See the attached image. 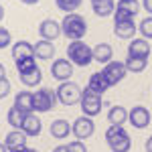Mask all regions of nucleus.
I'll list each match as a JSON object with an SVG mask.
<instances>
[{"mask_svg":"<svg viewBox=\"0 0 152 152\" xmlns=\"http://www.w3.org/2000/svg\"><path fill=\"white\" fill-rule=\"evenodd\" d=\"M6 150H8V148H6V146H4V144L0 142V152H6Z\"/></svg>","mask_w":152,"mask_h":152,"instance_id":"41","label":"nucleus"},{"mask_svg":"<svg viewBox=\"0 0 152 152\" xmlns=\"http://www.w3.org/2000/svg\"><path fill=\"white\" fill-rule=\"evenodd\" d=\"M39 35L43 37L45 41L53 43V39H59V35H61V23L53 20V18H45L43 23L39 24Z\"/></svg>","mask_w":152,"mask_h":152,"instance_id":"12","label":"nucleus"},{"mask_svg":"<svg viewBox=\"0 0 152 152\" xmlns=\"http://www.w3.org/2000/svg\"><path fill=\"white\" fill-rule=\"evenodd\" d=\"M124 65H126V69L132 71V73H142V71L146 69V65H148V59H144V57H132V55H128L126 61H124Z\"/></svg>","mask_w":152,"mask_h":152,"instance_id":"26","label":"nucleus"},{"mask_svg":"<svg viewBox=\"0 0 152 152\" xmlns=\"http://www.w3.org/2000/svg\"><path fill=\"white\" fill-rule=\"evenodd\" d=\"M18 77H20L23 85H26V87H37L39 83L43 81V73H41L39 67L33 71H26V73H18Z\"/></svg>","mask_w":152,"mask_h":152,"instance_id":"25","label":"nucleus"},{"mask_svg":"<svg viewBox=\"0 0 152 152\" xmlns=\"http://www.w3.org/2000/svg\"><path fill=\"white\" fill-rule=\"evenodd\" d=\"M33 99H35V94H33V91H28V89L18 91V94L14 95V107H18L24 114H33V112H35Z\"/></svg>","mask_w":152,"mask_h":152,"instance_id":"13","label":"nucleus"},{"mask_svg":"<svg viewBox=\"0 0 152 152\" xmlns=\"http://www.w3.org/2000/svg\"><path fill=\"white\" fill-rule=\"evenodd\" d=\"M81 91L83 89L75 81H63L57 87V99L63 105H75L81 99Z\"/></svg>","mask_w":152,"mask_h":152,"instance_id":"4","label":"nucleus"},{"mask_svg":"<svg viewBox=\"0 0 152 152\" xmlns=\"http://www.w3.org/2000/svg\"><path fill=\"white\" fill-rule=\"evenodd\" d=\"M51 136L53 138H59V140H63V138H67L71 132V124L67 120H53L51 122Z\"/></svg>","mask_w":152,"mask_h":152,"instance_id":"23","label":"nucleus"},{"mask_svg":"<svg viewBox=\"0 0 152 152\" xmlns=\"http://www.w3.org/2000/svg\"><path fill=\"white\" fill-rule=\"evenodd\" d=\"M91 49H94V61L102 63V65H107L110 61H114V49L110 43H99Z\"/></svg>","mask_w":152,"mask_h":152,"instance_id":"16","label":"nucleus"},{"mask_svg":"<svg viewBox=\"0 0 152 152\" xmlns=\"http://www.w3.org/2000/svg\"><path fill=\"white\" fill-rule=\"evenodd\" d=\"M87 87L91 89V91H95L97 95H104L112 85L107 83V79L104 77V73L99 71V73H91V77H89V83H87Z\"/></svg>","mask_w":152,"mask_h":152,"instance_id":"18","label":"nucleus"},{"mask_svg":"<svg viewBox=\"0 0 152 152\" xmlns=\"http://www.w3.org/2000/svg\"><path fill=\"white\" fill-rule=\"evenodd\" d=\"M65 152H87V148H85V144L81 140H75V142L65 144Z\"/></svg>","mask_w":152,"mask_h":152,"instance_id":"31","label":"nucleus"},{"mask_svg":"<svg viewBox=\"0 0 152 152\" xmlns=\"http://www.w3.org/2000/svg\"><path fill=\"white\" fill-rule=\"evenodd\" d=\"M20 2H23V4H37L39 0H20Z\"/></svg>","mask_w":152,"mask_h":152,"instance_id":"37","label":"nucleus"},{"mask_svg":"<svg viewBox=\"0 0 152 152\" xmlns=\"http://www.w3.org/2000/svg\"><path fill=\"white\" fill-rule=\"evenodd\" d=\"M6 77V69H4V65L0 63V79H4Z\"/></svg>","mask_w":152,"mask_h":152,"instance_id":"36","label":"nucleus"},{"mask_svg":"<svg viewBox=\"0 0 152 152\" xmlns=\"http://www.w3.org/2000/svg\"><path fill=\"white\" fill-rule=\"evenodd\" d=\"M114 35L118 39H134V35H136V24H134V20L114 23Z\"/></svg>","mask_w":152,"mask_h":152,"instance_id":"22","label":"nucleus"},{"mask_svg":"<svg viewBox=\"0 0 152 152\" xmlns=\"http://www.w3.org/2000/svg\"><path fill=\"white\" fill-rule=\"evenodd\" d=\"M128 55L148 59V55H150V43L146 39H132L128 45Z\"/></svg>","mask_w":152,"mask_h":152,"instance_id":"15","label":"nucleus"},{"mask_svg":"<svg viewBox=\"0 0 152 152\" xmlns=\"http://www.w3.org/2000/svg\"><path fill=\"white\" fill-rule=\"evenodd\" d=\"M102 95H97L95 91H91L89 87H85L81 91V99H79V105L83 110V116L87 118H94L102 112Z\"/></svg>","mask_w":152,"mask_h":152,"instance_id":"5","label":"nucleus"},{"mask_svg":"<svg viewBox=\"0 0 152 152\" xmlns=\"http://www.w3.org/2000/svg\"><path fill=\"white\" fill-rule=\"evenodd\" d=\"M8 94H10V81L4 77V79H0V99H4Z\"/></svg>","mask_w":152,"mask_h":152,"instance_id":"33","label":"nucleus"},{"mask_svg":"<svg viewBox=\"0 0 152 152\" xmlns=\"http://www.w3.org/2000/svg\"><path fill=\"white\" fill-rule=\"evenodd\" d=\"M128 122L136 130H144L150 124V112L144 105H134L132 110H128Z\"/></svg>","mask_w":152,"mask_h":152,"instance_id":"10","label":"nucleus"},{"mask_svg":"<svg viewBox=\"0 0 152 152\" xmlns=\"http://www.w3.org/2000/svg\"><path fill=\"white\" fill-rule=\"evenodd\" d=\"M91 2V8H94V14L95 16H110V14H114L116 10V2L114 0H89Z\"/></svg>","mask_w":152,"mask_h":152,"instance_id":"17","label":"nucleus"},{"mask_svg":"<svg viewBox=\"0 0 152 152\" xmlns=\"http://www.w3.org/2000/svg\"><path fill=\"white\" fill-rule=\"evenodd\" d=\"M12 57L14 61L24 57H35V45H31L28 41H16L12 45Z\"/></svg>","mask_w":152,"mask_h":152,"instance_id":"20","label":"nucleus"},{"mask_svg":"<svg viewBox=\"0 0 152 152\" xmlns=\"http://www.w3.org/2000/svg\"><path fill=\"white\" fill-rule=\"evenodd\" d=\"M53 55H55V45H53L51 41H45V39H43V41H39L35 45V57L47 61V59H51Z\"/></svg>","mask_w":152,"mask_h":152,"instance_id":"24","label":"nucleus"},{"mask_svg":"<svg viewBox=\"0 0 152 152\" xmlns=\"http://www.w3.org/2000/svg\"><path fill=\"white\" fill-rule=\"evenodd\" d=\"M142 4L138 0H118L116 10H114V23H124V20H134V16L140 12Z\"/></svg>","mask_w":152,"mask_h":152,"instance_id":"6","label":"nucleus"},{"mask_svg":"<svg viewBox=\"0 0 152 152\" xmlns=\"http://www.w3.org/2000/svg\"><path fill=\"white\" fill-rule=\"evenodd\" d=\"M51 75H53V79H57L61 83L69 81L73 75V63L69 59H55L51 65Z\"/></svg>","mask_w":152,"mask_h":152,"instance_id":"11","label":"nucleus"},{"mask_svg":"<svg viewBox=\"0 0 152 152\" xmlns=\"http://www.w3.org/2000/svg\"><path fill=\"white\" fill-rule=\"evenodd\" d=\"M24 116H26L24 112H20L18 107L12 105L10 110H8V114H6V122H8L14 130H20L23 128V122H24Z\"/></svg>","mask_w":152,"mask_h":152,"instance_id":"27","label":"nucleus"},{"mask_svg":"<svg viewBox=\"0 0 152 152\" xmlns=\"http://www.w3.org/2000/svg\"><path fill=\"white\" fill-rule=\"evenodd\" d=\"M10 43H12V37H10V33H8V28L0 26V49H6Z\"/></svg>","mask_w":152,"mask_h":152,"instance_id":"32","label":"nucleus"},{"mask_svg":"<svg viewBox=\"0 0 152 152\" xmlns=\"http://www.w3.org/2000/svg\"><path fill=\"white\" fill-rule=\"evenodd\" d=\"M67 59L77 67H87L94 61V49L83 41H71L67 45Z\"/></svg>","mask_w":152,"mask_h":152,"instance_id":"3","label":"nucleus"},{"mask_svg":"<svg viewBox=\"0 0 152 152\" xmlns=\"http://www.w3.org/2000/svg\"><path fill=\"white\" fill-rule=\"evenodd\" d=\"M107 120L112 126H124V122H128V110L124 105H112L107 112Z\"/></svg>","mask_w":152,"mask_h":152,"instance_id":"21","label":"nucleus"},{"mask_svg":"<svg viewBox=\"0 0 152 152\" xmlns=\"http://www.w3.org/2000/svg\"><path fill=\"white\" fill-rule=\"evenodd\" d=\"M61 33L71 39V41H81L85 33H87V23L81 14L77 12H69L65 14V18L61 20Z\"/></svg>","mask_w":152,"mask_h":152,"instance_id":"1","label":"nucleus"},{"mask_svg":"<svg viewBox=\"0 0 152 152\" xmlns=\"http://www.w3.org/2000/svg\"><path fill=\"white\" fill-rule=\"evenodd\" d=\"M83 0H55V4H57V8L65 12V14H69V12H75L79 6H81Z\"/></svg>","mask_w":152,"mask_h":152,"instance_id":"29","label":"nucleus"},{"mask_svg":"<svg viewBox=\"0 0 152 152\" xmlns=\"http://www.w3.org/2000/svg\"><path fill=\"white\" fill-rule=\"evenodd\" d=\"M24 152H39V150H35V148H28V146H26V148H24Z\"/></svg>","mask_w":152,"mask_h":152,"instance_id":"42","label":"nucleus"},{"mask_svg":"<svg viewBox=\"0 0 152 152\" xmlns=\"http://www.w3.org/2000/svg\"><path fill=\"white\" fill-rule=\"evenodd\" d=\"M20 130H23L26 136H39L41 130H43V122H41V118L37 116L35 112H33V114H26Z\"/></svg>","mask_w":152,"mask_h":152,"instance_id":"14","label":"nucleus"},{"mask_svg":"<svg viewBox=\"0 0 152 152\" xmlns=\"http://www.w3.org/2000/svg\"><path fill=\"white\" fill-rule=\"evenodd\" d=\"M71 130H73V136L77 138V140H87V138H91L95 132V124L91 118L87 116H79L75 122H73V126H71Z\"/></svg>","mask_w":152,"mask_h":152,"instance_id":"8","label":"nucleus"},{"mask_svg":"<svg viewBox=\"0 0 152 152\" xmlns=\"http://www.w3.org/2000/svg\"><path fill=\"white\" fill-rule=\"evenodd\" d=\"M142 8H146V12L152 16V0H142Z\"/></svg>","mask_w":152,"mask_h":152,"instance_id":"34","label":"nucleus"},{"mask_svg":"<svg viewBox=\"0 0 152 152\" xmlns=\"http://www.w3.org/2000/svg\"><path fill=\"white\" fill-rule=\"evenodd\" d=\"M2 18H4V6L0 4V20H2Z\"/></svg>","mask_w":152,"mask_h":152,"instance_id":"39","label":"nucleus"},{"mask_svg":"<svg viewBox=\"0 0 152 152\" xmlns=\"http://www.w3.org/2000/svg\"><path fill=\"white\" fill-rule=\"evenodd\" d=\"M33 94H35V99H33L35 112H39V114L51 112L53 105H55V102H59L57 91H53V89H49V87H41L39 91H33Z\"/></svg>","mask_w":152,"mask_h":152,"instance_id":"7","label":"nucleus"},{"mask_svg":"<svg viewBox=\"0 0 152 152\" xmlns=\"http://www.w3.org/2000/svg\"><path fill=\"white\" fill-rule=\"evenodd\" d=\"M37 57H24V59H16V71L18 73H26V71H33L37 69Z\"/></svg>","mask_w":152,"mask_h":152,"instance_id":"28","label":"nucleus"},{"mask_svg":"<svg viewBox=\"0 0 152 152\" xmlns=\"http://www.w3.org/2000/svg\"><path fill=\"white\" fill-rule=\"evenodd\" d=\"M4 146L8 150H14V148H23L26 146V134L23 130H12L6 134V140H4Z\"/></svg>","mask_w":152,"mask_h":152,"instance_id":"19","label":"nucleus"},{"mask_svg":"<svg viewBox=\"0 0 152 152\" xmlns=\"http://www.w3.org/2000/svg\"><path fill=\"white\" fill-rule=\"evenodd\" d=\"M53 152H65V146H57V148H55Z\"/></svg>","mask_w":152,"mask_h":152,"instance_id":"38","label":"nucleus"},{"mask_svg":"<svg viewBox=\"0 0 152 152\" xmlns=\"http://www.w3.org/2000/svg\"><path fill=\"white\" fill-rule=\"evenodd\" d=\"M138 31H140V35L144 37V39H152V16H150V14H148L146 18H142V20H140Z\"/></svg>","mask_w":152,"mask_h":152,"instance_id":"30","label":"nucleus"},{"mask_svg":"<svg viewBox=\"0 0 152 152\" xmlns=\"http://www.w3.org/2000/svg\"><path fill=\"white\" fill-rule=\"evenodd\" d=\"M105 142L112 148V152H130L132 148L130 134L124 130V126H110L105 130Z\"/></svg>","mask_w":152,"mask_h":152,"instance_id":"2","label":"nucleus"},{"mask_svg":"<svg viewBox=\"0 0 152 152\" xmlns=\"http://www.w3.org/2000/svg\"><path fill=\"white\" fill-rule=\"evenodd\" d=\"M24 148H26V146H23V148H14V150H8V152H24Z\"/></svg>","mask_w":152,"mask_h":152,"instance_id":"40","label":"nucleus"},{"mask_svg":"<svg viewBox=\"0 0 152 152\" xmlns=\"http://www.w3.org/2000/svg\"><path fill=\"white\" fill-rule=\"evenodd\" d=\"M102 73H104V77L107 79L110 85H116V83H120L126 77L128 69H126L124 61H110L107 65H104V71Z\"/></svg>","mask_w":152,"mask_h":152,"instance_id":"9","label":"nucleus"},{"mask_svg":"<svg viewBox=\"0 0 152 152\" xmlns=\"http://www.w3.org/2000/svg\"><path fill=\"white\" fill-rule=\"evenodd\" d=\"M144 148H146V152H152V136L146 140V144H144Z\"/></svg>","mask_w":152,"mask_h":152,"instance_id":"35","label":"nucleus"}]
</instances>
